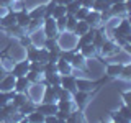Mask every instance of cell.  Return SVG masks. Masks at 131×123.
Returning a JSON list of instances; mask_svg holds the SVG:
<instances>
[{
	"mask_svg": "<svg viewBox=\"0 0 131 123\" xmlns=\"http://www.w3.org/2000/svg\"><path fill=\"white\" fill-rule=\"evenodd\" d=\"M43 26H44V35H46V38H56L57 36L56 20L52 18V16H44Z\"/></svg>",
	"mask_w": 131,
	"mask_h": 123,
	"instance_id": "1",
	"label": "cell"
},
{
	"mask_svg": "<svg viewBox=\"0 0 131 123\" xmlns=\"http://www.w3.org/2000/svg\"><path fill=\"white\" fill-rule=\"evenodd\" d=\"M129 33H131L129 22H128V20H121V23L113 30V36H115V38H128Z\"/></svg>",
	"mask_w": 131,
	"mask_h": 123,
	"instance_id": "2",
	"label": "cell"
},
{
	"mask_svg": "<svg viewBox=\"0 0 131 123\" xmlns=\"http://www.w3.org/2000/svg\"><path fill=\"white\" fill-rule=\"evenodd\" d=\"M61 85H62V89H66L69 94H74L77 90V79L72 77L71 74H66V76L61 77Z\"/></svg>",
	"mask_w": 131,
	"mask_h": 123,
	"instance_id": "3",
	"label": "cell"
},
{
	"mask_svg": "<svg viewBox=\"0 0 131 123\" xmlns=\"http://www.w3.org/2000/svg\"><path fill=\"white\" fill-rule=\"evenodd\" d=\"M30 71V61H20V63L13 64L12 67V76L13 77H21V76H26V72Z\"/></svg>",
	"mask_w": 131,
	"mask_h": 123,
	"instance_id": "4",
	"label": "cell"
},
{
	"mask_svg": "<svg viewBox=\"0 0 131 123\" xmlns=\"http://www.w3.org/2000/svg\"><path fill=\"white\" fill-rule=\"evenodd\" d=\"M13 85H15V77L12 74H7L2 80H0V90L2 92H10L13 90Z\"/></svg>",
	"mask_w": 131,
	"mask_h": 123,
	"instance_id": "5",
	"label": "cell"
},
{
	"mask_svg": "<svg viewBox=\"0 0 131 123\" xmlns=\"http://www.w3.org/2000/svg\"><path fill=\"white\" fill-rule=\"evenodd\" d=\"M15 18H16V25H18V26H21V28H26L28 23H30V20H31L26 10L16 12V13H15Z\"/></svg>",
	"mask_w": 131,
	"mask_h": 123,
	"instance_id": "6",
	"label": "cell"
},
{
	"mask_svg": "<svg viewBox=\"0 0 131 123\" xmlns=\"http://www.w3.org/2000/svg\"><path fill=\"white\" fill-rule=\"evenodd\" d=\"M85 22H87L89 26H98L102 22V16H100V12H95V10H92V12H89L87 16H85Z\"/></svg>",
	"mask_w": 131,
	"mask_h": 123,
	"instance_id": "7",
	"label": "cell"
},
{
	"mask_svg": "<svg viewBox=\"0 0 131 123\" xmlns=\"http://www.w3.org/2000/svg\"><path fill=\"white\" fill-rule=\"evenodd\" d=\"M28 85H30V80L26 79V76L15 77V85H13V90H15V92H26Z\"/></svg>",
	"mask_w": 131,
	"mask_h": 123,
	"instance_id": "8",
	"label": "cell"
},
{
	"mask_svg": "<svg viewBox=\"0 0 131 123\" xmlns=\"http://www.w3.org/2000/svg\"><path fill=\"white\" fill-rule=\"evenodd\" d=\"M36 110L38 112H41L46 117V115H54L57 112V105H56V102H52V104H41L36 107Z\"/></svg>",
	"mask_w": 131,
	"mask_h": 123,
	"instance_id": "9",
	"label": "cell"
},
{
	"mask_svg": "<svg viewBox=\"0 0 131 123\" xmlns=\"http://www.w3.org/2000/svg\"><path fill=\"white\" fill-rule=\"evenodd\" d=\"M118 48L116 44L113 43V41H103L102 43V46H100V51H102V54H105V56H110V54H115V53L118 51Z\"/></svg>",
	"mask_w": 131,
	"mask_h": 123,
	"instance_id": "10",
	"label": "cell"
},
{
	"mask_svg": "<svg viewBox=\"0 0 131 123\" xmlns=\"http://www.w3.org/2000/svg\"><path fill=\"white\" fill-rule=\"evenodd\" d=\"M71 66L75 69H84L85 67V56L82 53H74V56L71 59Z\"/></svg>",
	"mask_w": 131,
	"mask_h": 123,
	"instance_id": "11",
	"label": "cell"
},
{
	"mask_svg": "<svg viewBox=\"0 0 131 123\" xmlns=\"http://www.w3.org/2000/svg\"><path fill=\"white\" fill-rule=\"evenodd\" d=\"M56 66H57V72L62 74V76H66V74H72V66H71V63H67V61L57 59Z\"/></svg>",
	"mask_w": 131,
	"mask_h": 123,
	"instance_id": "12",
	"label": "cell"
},
{
	"mask_svg": "<svg viewBox=\"0 0 131 123\" xmlns=\"http://www.w3.org/2000/svg\"><path fill=\"white\" fill-rule=\"evenodd\" d=\"M110 7H112V3H110V0H93V3H92V7L90 8H93L95 12H105V10H110Z\"/></svg>",
	"mask_w": 131,
	"mask_h": 123,
	"instance_id": "13",
	"label": "cell"
},
{
	"mask_svg": "<svg viewBox=\"0 0 131 123\" xmlns=\"http://www.w3.org/2000/svg\"><path fill=\"white\" fill-rule=\"evenodd\" d=\"M72 95H74V100H75V105L79 107V108H82V107L85 105V102H87V92H84V90H75Z\"/></svg>",
	"mask_w": 131,
	"mask_h": 123,
	"instance_id": "14",
	"label": "cell"
},
{
	"mask_svg": "<svg viewBox=\"0 0 131 123\" xmlns=\"http://www.w3.org/2000/svg\"><path fill=\"white\" fill-rule=\"evenodd\" d=\"M57 97L52 90V85H46V90H44V95H43V104H52L56 102Z\"/></svg>",
	"mask_w": 131,
	"mask_h": 123,
	"instance_id": "15",
	"label": "cell"
},
{
	"mask_svg": "<svg viewBox=\"0 0 131 123\" xmlns=\"http://www.w3.org/2000/svg\"><path fill=\"white\" fill-rule=\"evenodd\" d=\"M0 25L5 26V28H10V26H13V25H16V18H15L13 12H8L3 18H0Z\"/></svg>",
	"mask_w": 131,
	"mask_h": 123,
	"instance_id": "16",
	"label": "cell"
},
{
	"mask_svg": "<svg viewBox=\"0 0 131 123\" xmlns=\"http://www.w3.org/2000/svg\"><path fill=\"white\" fill-rule=\"evenodd\" d=\"M44 46H46V49H48L49 53H54V54L59 56L61 49H59V46H57V43H56V38H46V41H44Z\"/></svg>",
	"mask_w": 131,
	"mask_h": 123,
	"instance_id": "17",
	"label": "cell"
},
{
	"mask_svg": "<svg viewBox=\"0 0 131 123\" xmlns=\"http://www.w3.org/2000/svg\"><path fill=\"white\" fill-rule=\"evenodd\" d=\"M56 105H57V110H62V112H67V113H71V110L74 107L69 98H59V102Z\"/></svg>",
	"mask_w": 131,
	"mask_h": 123,
	"instance_id": "18",
	"label": "cell"
},
{
	"mask_svg": "<svg viewBox=\"0 0 131 123\" xmlns=\"http://www.w3.org/2000/svg\"><path fill=\"white\" fill-rule=\"evenodd\" d=\"M79 51L82 53V54H84L85 57H92V56H95L97 54V48L93 46L92 43H89V44H84V46H82Z\"/></svg>",
	"mask_w": 131,
	"mask_h": 123,
	"instance_id": "19",
	"label": "cell"
},
{
	"mask_svg": "<svg viewBox=\"0 0 131 123\" xmlns=\"http://www.w3.org/2000/svg\"><path fill=\"white\" fill-rule=\"evenodd\" d=\"M110 12H112V15H123V13H128V12H126V5H125V2L112 3V7H110Z\"/></svg>",
	"mask_w": 131,
	"mask_h": 123,
	"instance_id": "20",
	"label": "cell"
},
{
	"mask_svg": "<svg viewBox=\"0 0 131 123\" xmlns=\"http://www.w3.org/2000/svg\"><path fill=\"white\" fill-rule=\"evenodd\" d=\"M121 71H123V64H110L108 67H106V74H108L110 77L120 76Z\"/></svg>",
	"mask_w": 131,
	"mask_h": 123,
	"instance_id": "21",
	"label": "cell"
},
{
	"mask_svg": "<svg viewBox=\"0 0 131 123\" xmlns=\"http://www.w3.org/2000/svg\"><path fill=\"white\" fill-rule=\"evenodd\" d=\"M16 110H18V112L21 113V115H28V113H31L33 110H36V105L33 104V102L26 100V102H25V104H23L21 107H18V108H16Z\"/></svg>",
	"mask_w": 131,
	"mask_h": 123,
	"instance_id": "22",
	"label": "cell"
},
{
	"mask_svg": "<svg viewBox=\"0 0 131 123\" xmlns=\"http://www.w3.org/2000/svg\"><path fill=\"white\" fill-rule=\"evenodd\" d=\"M80 7H82V5H80L79 0H71V2L66 5V13H67V15H74Z\"/></svg>",
	"mask_w": 131,
	"mask_h": 123,
	"instance_id": "23",
	"label": "cell"
},
{
	"mask_svg": "<svg viewBox=\"0 0 131 123\" xmlns=\"http://www.w3.org/2000/svg\"><path fill=\"white\" fill-rule=\"evenodd\" d=\"M12 100H13V107L18 108V107H21L28 98H26V95H25V92H15V95H13Z\"/></svg>",
	"mask_w": 131,
	"mask_h": 123,
	"instance_id": "24",
	"label": "cell"
},
{
	"mask_svg": "<svg viewBox=\"0 0 131 123\" xmlns=\"http://www.w3.org/2000/svg\"><path fill=\"white\" fill-rule=\"evenodd\" d=\"M13 95H15V90H10V92H2V90H0V107L10 104V100L13 98Z\"/></svg>",
	"mask_w": 131,
	"mask_h": 123,
	"instance_id": "25",
	"label": "cell"
},
{
	"mask_svg": "<svg viewBox=\"0 0 131 123\" xmlns=\"http://www.w3.org/2000/svg\"><path fill=\"white\" fill-rule=\"evenodd\" d=\"M89 25H87V22H85V20H79V22H77V25H75V30H74V31H75L77 33V35H84V33H87L89 31Z\"/></svg>",
	"mask_w": 131,
	"mask_h": 123,
	"instance_id": "26",
	"label": "cell"
},
{
	"mask_svg": "<svg viewBox=\"0 0 131 123\" xmlns=\"http://www.w3.org/2000/svg\"><path fill=\"white\" fill-rule=\"evenodd\" d=\"M26 59L30 61H38V48H35L31 44V46H28V49H26Z\"/></svg>",
	"mask_w": 131,
	"mask_h": 123,
	"instance_id": "27",
	"label": "cell"
},
{
	"mask_svg": "<svg viewBox=\"0 0 131 123\" xmlns=\"http://www.w3.org/2000/svg\"><path fill=\"white\" fill-rule=\"evenodd\" d=\"M28 121H35V123L44 121V115L41 112H38V110H33L31 113H28Z\"/></svg>",
	"mask_w": 131,
	"mask_h": 123,
	"instance_id": "28",
	"label": "cell"
},
{
	"mask_svg": "<svg viewBox=\"0 0 131 123\" xmlns=\"http://www.w3.org/2000/svg\"><path fill=\"white\" fill-rule=\"evenodd\" d=\"M66 15H67V13H66ZM77 22H79V20H77L74 15H67V22H66V30H67V31H74V30H75Z\"/></svg>",
	"mask_w": 131,
	"mask_h": 123,
	"instance_id": "29",
	"label": "cell"
},
{
	"mask_svg": "<svg viewBox=\"0 0 131 123\" xmlns=\"http://www.w3.org/2000/svg\"><path fill=\"white\" fill-rule=\"evenodd\" d=\"M43 22H44V18H31L30 20V23H28V26H26V30H38L39 26H43Z\"/></svg>",
	"mask_w": 131,
	"mask_h": 123,
	"instance_id": "30",
	"label": "cell"
},
{
	"mask_svg": "<svg viewBox=\"0 0 131 123\" xmlns=\"http://www.w3.org/2000/svg\"><path fill=\"white\" fill-rule=\"evenodd\" d=\"M66 15V5H59V3H56V7L52 8V13L51 16L52 18H59V16Z\"/></svg>",
	"mask_w": 131,
	"mask_h": 123,
	"instance_id": "31",
	"label": "cell"
},
{
	"mask_svg": "<svg viewBox=\"0 0 131 123\" xmlns=\"http://www.w3.org/2000/svg\"><path fill=\"white\" fill-rule=\"evenodd\" d=\"M38 61L41 64H46L49 61V51L46 48H44V49H38Z\"/></svg>",
	"mask_w": 131,
	"mask_h": 123,
	"instance_id": "32",
	"label": "cell"
},
{
	"mask_svg": "<svg viewBox=\"0 0 131 123\" xmlns=\"http://www.w3.org/2000/svg\"><path fill=\"white\" fill-rule=\"evenodd\" d=\"M77 90H84V92H89V90H92V82L89 80H77Z\"/></svg>",
	"mask_w": 131,
	"mask_h": 123,
	"instance_id": "33",
	"label": "cell"
},
{
	"mask_svg": "<svg viewBox=\"0 0 131 123\" xmlns=\"http://www.w3.org/2000/svg\"><path fill=\"white\" fill-rule=\"evenodd\" d=\"M56 20V26H57V31H64L66 30V22H67V15H62L59 18H54Z\"/></svg>",
	"mask_w": 131,
	"mask_h": 123,
	"instance_id": "34",
	"label": "cell"
},
{
	"mask_svg": "<svg viewBox=\"0 0 131 123\" xmlns=\"http://www.w3.org/2000/svg\"><path fill=\"white\" fill-rule=\"evenodd\" d=\"M44 8L46 7H39V8H35L33 12H30V18H44Z\"/></svg>",
	"mask_w": 131,
	"mask_h": 123,
	"instance_id": "35",
	"label": "cell"
},
{
	"mask_svg": "<svg viewBox=\"0 0 131 123\" xmlns=\"http://www.w3.org/2000/svg\"><path fill=\"white\" fill-rule=\"evenodd\" d=\"M89 12H90V8H87V7H80L79 10L74 13V16H75L77 20H85V16H87Z\"/></svg>",
	"mask_w": 131,
	"mask_h": 123,
	"instance_id": "36",
	"label": "cell"
},
{
	"mask_svg": "<svg viewBox=\"0 0 131 123\" xmlns=\"http://www.w3.org/2000/svg\"><path fill=\"white\" fill-rule=\"evenodd\" d=\"M120 113L123 115V118H125L126 121L131 120V108H129V105H123L120 108Z\"/></svg>",
	"mask_w": 131,
	"mask_h": 123,
	"instance_id": "37",
	"label": "cell"
},
{
	"mask_svg": "<svg viewBox=\"0 0 131 123\" xmlns=\"http://www.w3.org/2000/svg\"><path fill=\"white\" fill-rule=\"evenodd\" d=\"M30 71L43 74V64H41L39 61H31V63H30Z\"/></svg>",
	"mask_w": 131,
	"mask_h": 123,
	"instance_id": "38",
	"label": "cell"
},
{
	"mask_svg": "<svg viewBox=\"0 0 131 123\" xmlns=\"http://www.w3.org/2000/svg\"><path fill=\"white\" fill-rule=\"evenodd\" d=\"M74 53H75V51H61L59 53V59H64V61H67V63H71Z\"/></svg>",
	"mask_w": 131,
	"mask_h": 123,
	"instance_id": "39",
	"label": "cell"
},
{
	"mask_svg": "<svg viewBox=\"0 0 131 123\" xmlns=\"http://www.w3.org/2000/svg\"><path fill=\"white\" fill-rule=\"evenodd\" d=\"M26 79L30 80V82H38V80H39V72L28 71V72H26Z\"/></svg>",
	"mask_w": 131,
	"mask_h": 123,
	"instance_id": "40",
	"label": "cell"
},
{
	"mask_svg": "<svg viewBox=\"0 0 131 123\" xmlns=\"http://www.w3.org/2000/svg\"><path fill=\"white\" fill-rule=\"evenodd\" d=\"M54 115H56L57 121H66V120H67V117H69V113L67 112H62V110H57Z\"/></svg>",
	"mask_w": 131,
	"mask_h": 123,
	"instance_id": "41",
	"label": "cell"
},
{
	"mask_svg": "<svg viewBox=\"0 0 131 123\" xmlns=\"http://www.w3.org/2000/svg\"><path fill=\"white\" fill-rule=\"evenodd\" d=\"M120 76L125 77V79H129V77H131V67H129V66H123V71H121Z\"/></svg>",
	"mask_w": 131,
	"mask_h": 123,
	"instance_id": "42",
	"label": "cell"
},
{
	"mask_svg": "<svg viewBox=\"0 0 131 123\" xmlns=\"http://www.w3.org/2000/svg\"><path fill=\"white\" fill-rule=\"evenodd\" d=\"M21 44H23V46H31V38H30V36H21Z\"/></svg>",
	"mask_w": 131,
	"mask_h": 123,
	"instance_id": "43",
	"label": "cell"
},
{
	"mask_svg": "<svg viewBox=\"0 0 131 123\" xmlns=\"http://www.w3.org/2000/svg\"><path fill=\"white\" fill-rule=\"evenodd\" d=\"M113 120H115V121H121V123H126V120H125V118H123V115H121L120 112L113 115Z\"/></svg>",
	"mask_w": 131,
	"mask_h": 123,
	"instance_id": "44",
	"label": "cell"
},
{
	"mask_svg": "<svg viewBox=\"0 0 131 123\" xmlns=\"http://www.w3.org/2000/svg\"><path fill=\"white\" fill-rule=\"evenodd\" d=\"M79 2H80V5H82V7L90 8V7H92V3H93V0H79Z\"/></svg>",
	"mask_w": 131,
	"mask_h": 123,
	"instance_id": "45",
	"label": "cell"
},
{
	"mask_svg": "<svg viewBox=\"0 0 131 123\" xmlns=\"http://www.w3.org/2000/svg\"><path fill=\"white\" fill-rule=\"evenodd\" d=\"M123 97H125V105H131V94H129V92H126Z\"/></svg>",
	"mask_w": 131,
	"mask_h": 123,
	"instance_id": "46",
	"label": "cell"
},
{
	"mask_svg": "<svg viewBox=\"0 0 131 123\" xmlns=\"http://www.w3.org/2000/svg\"><path fill=\"white\" fill-rule=\"evenodd\" d=\"M13 0H0V7H8Z\"/></svg>",
	"mask_w": 131,
	"mask_h": 123,
	"instance_id": "47",
	"label": "cell"
},
{
	"mask_svg": "<svg viewBox=\"0 0 131 123\" xmlns=\"http://www.w3.org/2000/svg\"><path fill=\"white\" fill-rule=\"evenodd\" d=\"M69 2H71V0H56V3H59V5H67Z\"/></svg>",
	"mask_w": 131,
	"mask_h": 123,
	"instance_id": "48",
	"label": "cell"
},
{
	"mask_svg": "<svg viewBox=\"0 0 131 123\" xmlns=\"http://www.w3.org/2000/svg\"><path fill=\"white\" fill-rule=\"evenodd\" d=\"M5 76H7L5 69H3V67H0V80H2V79H3V77H5Z\"/></svg>",
	"mask_w": 131,
	"mask_h": 123,
	"instance_id": "49",
	"label": "cell"
},
{
	"mask_svg": "<svg viewBox=\"0 0 131 123\" xmlns=\"http://www.w3.org/2000/svg\"><path fill=\"white\" fill-rule=\"evenodd\" d=\"M120 2H125V0H110V3H120Z\"/></svg>",
	"mask_w": 131,
	"mask_h": 123,
	"instance_id": "50",
	"label": "cell"
}]
</instances>
